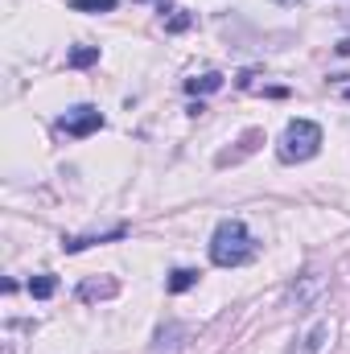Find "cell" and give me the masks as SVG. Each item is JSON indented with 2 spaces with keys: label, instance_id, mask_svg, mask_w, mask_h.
I'll return each mask as SVG.
<instances>
[{
  "label": "cell",
  "instance_id": "cell-4",
  "mask_svg": "<svg viewBox=\"0 0 350 354\" xmlns=\"http://www.w3.org/2000/svg\"><path fill=\"white\" fill-rule=\"evenodd\" d=\"M322 292H326V276H317V272H305V276H297V280L288 284L284 301H288L293 309H313V305L322 301Z\"/></svg>",
  "mask_w": 350,
  "mask_h": 354
},
{
  "label": "cell",
  "instance_id": "cell-17",
  "mask_svg": "<svg viewBox=\"0 0 350 354\" xmlns=\"http://www.w3.org/2000/svg\"><path fill=\"white\" fill-rule=\"evenodd\" d=\"M342 95H347V99H350V87H347V91H342Z\"/></svg>",
  "mask_w": 350,
  "mask_h": 354
},
{
  "label": "cell",
  "instance_id": "cell-6",
  "mask_svg": "<svg viewBox=\"0 0 350 354\" xmlns=\"http://www.w3.org/2000/svg\"><path fill=\"white\" fill-rule=\"evenodd\" d=\"M120 292V280L116 276H91L79 284V301H111Z\"/></svg>",
  "mask_w": 350,
  "mask_h": 354
},
{
  "label": "cell",
  "instance_id": "cell-16",
  "mask_svg": "<svg viewBox=\"0 0 350 354\" xmlns=\"http://www.w3.org/2000/svg\"><path fill=\"white\" fill-rule=\"evenodd\" d=\"M276 4H301V0H276Z\"/></svg>",
  "mask_w": 350,
  "mask_h": 354
},
{
  "label": "cell",
  "instance_id": "cell-12",
  "mask_svg": "<svg viewBox=\"0 0 350 354\" xmlns=\"http://www.w3.org/2000/svg\"><path fill=\"white\" fill-rule=\"evenodd\" d=\"M198 276H202V272H194V268H174V272H169V280H165V288L177 297V292L194 288V284H198Z\"/></svg>",
  "mask_w": 350,
  "mask_h": 354
},
{
  "label": "cell",
  "instance_id": "cell-10",
  "mask_svg": "<svg viewBox=\"0 0 350 354\" xmlns=\"http://www.w3.org/2000/svg\"><path fill=\"white\" fill-rule=\"evenodd\" d=\"M95 62H99V46H75V50L66 54V66H71V71H87Z\"/></svg>",
  "mask_w": 350,
  "mask_h": 354
},
{
  "label": "cell",
  "instance_id": "cell-11",
  "mask_svg": "<svg viewBox=\"0 0 350 354\" xmlns=\"http://www.w3.org/2000/svg\"><path fill=\"white\" fill-rule=\"evenodd\" d=\"M54 292H58V276L42 272V276H33V280H29V297H33V301H50Z\"/></svg>",
  "mask_w": 350,
  "mask_h": 354
},
{
  "label": "cell",
  "instance_id": "cell-15",
  "mask_svg": "<svg viewBox=\"0 0 350 354\" xmlns=\"http://www.w3.org/2000/svg\"><path fill=\"white\" fill-rule=\"evenodd\" d=\"M338 54H342V58H350V37H342V41H338Z\"/></svg>",
  "mask_w": 350,
  "mask_h": 354
},
{
  "label": "cell",
  "instance_id": "cell-9",
  "mask_svg": "<svg viewBox=\"0 0 350 354\" xmlns=\"http://www.w3.org/2000/svg\"><path fill=\"white\" fill-rule=\"evenodd\" d=\"M181 338H185V326L169 322V326H161V330H157V342H153V351H157V354L177 351V346H181Z\"/></svg>",
  "mask_w": 350,
  "mask_h": 354
},
{
  "label": "cell",
  "instance_id": "cell-14",
  "mask_svg": "<svg viewBox=\"0 0 350 354\" xmlns=\"http://www.w3.org/2000/svg\"><path fill=\"white\" fill-rule=\"evenodd\" d=\"M71 8L75 12H111L116 0H71Z\"/></svg>",
  "mask_w": 350,
  "mask_h": 354
},
{
  "label": "cell",
  "instance_id": "cell-8",
  "mask_svg": "<svg viewBox=\"0 0 350 354\" xmlns=\"http://www.w3.org/2000/svg\"><path fill=\"white\" fill-rule=\"evenodd\" d=\"M185 91H190V95H214V91H223V75H219V71L194 75V79H185Z\"/></svg>",
  "mask_w": 350,
  "mask_h": 354
},
{
  "label": "cell",
  "instance_id": "cell-7",
  "mask_svg": "<svg viewBox=\"0 0 350 354\" xmlns=\"http://www.w3.org/2000/svg\"><path fill=\"white\" fill-rule=\"evenodd\" d=\"M326 338H330V322H313L309 334L301 338V346H293V354H322Z\"/></svg>",
  "mask_w": 350,
  "mask_h": 354
},
{
  "label": "cell",
  "instance_id": "cell-3",
  "mask_svg": "<svg viewBox=\"0 0 350 354\" xmlns=\"http://www.w3.org/2000/svg\"><path fill=\"white\" fill-rule=\"evenodd\" d=\"M99 128H103V111H99V107H91V103L71 107V111L58 120V132H66V136H75V140H83V136L99 132Z\"/></svg>",
  "mask_w": 350,
  "mask_h": 354
},
{
  "label": "cell",
  "instance_id": "cell-1",
  "mask_svg": "<svg viewBox=\"0 0 350 354\" xmlns=\"http://www.w3.org/2000/svg\"><path fill=\"white\" fill-rule=\"evenodd\" d=\"M256 252H260V243L252 239V231H248L243 218H223L214 227V235H210V264H219V268L252 264Z\"/></svg>",
  "mask_w": 350,
  "mask_h": 354
},
{
  "label": "cell",
  "instance_id": "cell-5",
  "mask_svg": "<svg viewBox=\"0 0 350 354\" xmlns=\"http://www.w3.org/2000/svg\"><path fill=\"white\" fill-rule=\"evenodd\" d=\"M124 235H128V227L116 223V227H107V231H99V235H71V239H62V252H66V256H79V252H87L95 243H111V239H124Z\"/></svg>",
  "mask_w": 350,
  "mask_h": 354
},
{
  "label": "cell",
  "instance_id": "cell-2",
  "mask_svg": "<svg viewBox=\"0 0 350 354\" xmlns=\"http://www.w3.org/2000/svg\"><path fill=\"white\" fill-rule=\"evenodd\" d=\"M322 153V128L313 120H288L280 145H276V157L284 165H301V161H313Z\"/></svg>",
  "mask_w": 350,
  "mask_h": 354
},
{
  "label": "cell",
  "instance_id": "cell-13",
  "mask_svg": "<svg viewBox=\"0 0 350 354\" xmlns=\"http://www.w3.org/2000/svg\"><path fill=\"white\" fill-rule=\"evenodd\" d=\"M161 25H165V33H185V29L194 25V12H174V17H161Z\"/></svg>",
  "mask_w": 350,
  "mask_h": 354
},
{
  "label": "cell",
  "instance_id": "cell-18",
  "mask_svg": "<svg viewBox=\"0 0 350 354\" xmlns=\"http://www.w3.org/2000/svg\"><path fill=\"white\" fill-rule=\"evenodd\" d=\"M165 4H169V0H161V8H165Z\"/></svg>",
  "mask_w": 350,
  "mask_h": 354
}]
</instances>
